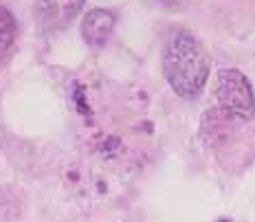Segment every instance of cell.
<instances>
[{
    "mask_svg": "<svg viewBox=\"0 0 255 222\" xmlns=\"http://www.w3.org/2000/svg\"><path fill=\"white\" fill-rule=\"evenodd\" d=\"M163 73L172 91L183 99H196L209 77V57L189 31L180 29L167 40Z\"/></svg>",
    "mask_w": 255,
    "mask_h": 222,
    "instance_id": "cell-1",
    "label": "cell"
},
{
    "mask_svg": "<svg viewBox=\"0 0 255 222\" xmlns=\"http://www.w3.org/2000/svg\"><path fill=\"white\" fill-rule=\"evenodd\" d=\"M214 95L220 112L238 121H251L255 117V93L249 77L238 68L218 71Z\"/></svg>",
    "mask_w": 255,
    "mask_h": 222,
    "instance_id": "cell-2",
    "label": "cell"
},
{
    "mask_svg": "<svg viewBox=\"0 0 255 222\" xmlns=\"http://www.w3.org/2000/svg\"><path fill=\"white\" fill-rule=\"evenodd\" d=\"M117 15L110 9H90L82 18V38L90 46H104L110 40Z\"/></svg>",
    "mask_w": 255,
    "mask_h": 222,
    "instance_id": "cell-3",
    "label": "cell"
},
{
    "mask_svg": "<svg viewBox=\"0 0 255 222\" xmlns=\"http://www.w3.org/2000/svg\"><path fill=\"white\" fill-rule=\"evenodd\" d=\"M84 2L86 0H35V7L46 24L62 26L75 18L77 11L84 7Z\"/></svg>",
    "mask_w": 255,
    "mask_h": 222,
    "instance_id": "cell-4",
    "label": "cell"
},
{
    "mask_svg": "<svg viewBox=\"0 0 255 222\" xmlns=\"http://www.w3.org/2000/svg\"><path fill=\"white\" fill-rule=\"evenodd\" d=\"M15 33H18V24H15L13 13L0 2V64L7 60L15 42Z\"/></svg>",
    "mask_w": 255,
    "mask_h": 222,
    "instance_id": "cell-5",
    "label": "cell"
},
{
    "mask_svg": "<svg viewBox=\"0 0 255 222\" xmlns=\"http://www.w3.org/2000/svg\"><path fill=\"white\" fill-rule=\"evenodd\" d=\"M216 222H231V220H216Z\"/></svg>",
    "mask_w": 255,
    "mask_h": 222,
    "instance_id": "cell-6",
    "label": "cell"
}]
</instances>
